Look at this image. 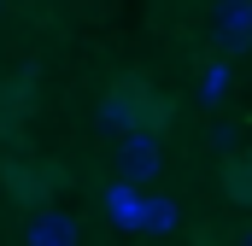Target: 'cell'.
Wrapping results in <instances>:
<instances>
[{"label": "cell", "instance_id": "obj_4", "mask_svg": "<svg viewBox=\"0 0 252 246\" xmlns=\"http://www.w3.org/2000/svg\"><path fill=\"white\" fill-rule=\"evenodd\" d=\"M24 246H76V217L53 211V205H35L30 223H24Z\"/></svg>", "mask_w": 252, "mask_h": 246}, {"label": "cell", "instance_id": "obj_3", "mask_svg": "<svg viewBox=\"0 0 252 246\" xmlns=\"http://www.w3.org/2000/svg\"><path fill=\"white\" fill-rule=\"evenodd\" d=\"M211 41L217 53H247L252 47V0H229L211 12Z\"/></svg>", "mask_w": 252, "mask_h": 246}, {"label": "cell", "instance_id": "obj_10", "mask_svg": "<svg viewBox=\"0 0 252 246\" xmlns=\"http://www.w3.org/2000/svg\"><path fill=\"white\" fill-rule=\"evenodd\" d=\"M241 246H252V235H247V241H241Z\"/></svg>", "mask_w": 252, "mask_h": 246}, {"label": "cell", "instance_id": "obj_6", "mask_svg": "<svg viewBox=\"0 0 252 246\" xmlns=\"http://www.w3.org/2000/svg\"><path fill=\"white\" fill-rule=\"evenodd\" d=\"M176 223H182L176 199H164V193H147V199H141V217H135V235H170Z\"/></svg>", "mask_w": 252, "mask_h": 246}, {"label": "cell", "instance_id": "obj_2", "mask_svg": "<svg viewBox=\"0 0 252 246\" xmlns=\"http://www.w3.org/2000/svg\"><path fill=\"white\" fill-rule=\"evenodd\" d=\"M158 164H164L158 135H129V141H118V182H129V187L147 193V182L158 176Z\"/></svg>", "mask_w": 252, "mask_h": 246}, {"label": "cell", "instance_id": "obj_8", "mask_svg": "<svg viewBox=\"0 0 252 246\" xmlns=\"http://www.w3.org/2000/svg\"><path fill=\"white\" fill-rule=\"evenodd\" d=\"M229 82H235L229 59H211L199 70V100H205V106H223V100H229Z\"/></svg>", "mask_w": 252, "mask_h": 246}, {"label": "cell", "instance_id": "obj_1", "mask_svg": "<svg viewBox=\"0 0 252 246\" xmlns=\"http://www.w3.org/2000/svg\"><path fill=\"white\" fill-rule=\"evenodd\" d=\"M100 129L106 135H118V141H129V135H158V123H164V106L153 100V88L147 82H118L106 100H100Z\"/></svg>", "mask_w": 252, "mask_h": 246}, {"label": "cell", "instance_id": "obj_9", "mask_svg": "<svg viewBox=\"0 0 252 246\" xmlns=\"http://www.w3.org/2000/svg\"><path fill=\"white\" fill-rule=\"evenodd\" d=\"M205 141H211V147H217V153H229V158H235V153H241V129H235V123H211V135H205Z\"/></svg>", "mask_w": 252, "mask_h": 246}, {"label": "cell", "instance_id": "obj_5", "mask_svg": "<svg viewBox=\"0 0 252 246\" xmlns=\"http://www.w3.org/2000/svg\"><path fill=\"white\" fill-rule=\"evenodd\" d=\"M141 187H129V182H112L106 193H100V205H106V217H112V229H129L135 235V217H141Z\"/></svg>", "mask_w": 252, "mask_h": 246}, {"label": "cell", "instance_id": "obj_7", "mask_svg": "<svg viewBox=\"0 0 252 246\" xmlns=\"http://www.w3.org/2000/svg\"><path fill=\"white\" fill-rule=\"evenodd\" d=\"M223 193L252 211V153H235V158L223 164Z\"/></svg>", "mask_w": 252, "mask_h": 246}]
</instances>
